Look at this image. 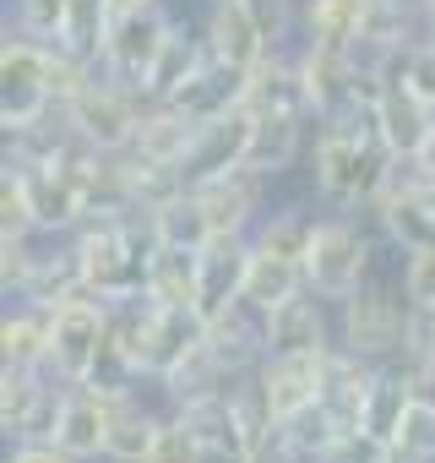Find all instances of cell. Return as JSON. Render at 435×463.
I'll use <instances>...</instances> for the list:
<instances>
[{"mask_svg": "<svg viewBox=\"0 0 435 463\" xmlns=\"http://www.w3.org/2000/svg\"><path fill=\"white\" fill-rule=\"evenodd\" d=\"M310 169H316V191L332 207H343V213L370 207V196L381 191V180L392 169V153L381 147L370 109H348L338 120H321V137L310 147Z\"/></svg>", "mask_w": 435, "mask_h": 463, "instance_id": "6da1fadb", "label": "cell"}, {"mask_svg": "<svg viewBox=\"0 0 435 463\" xmlns=\"http://www.w3.org/2000/svg\"><path fill=\"white\" fill-rule=\"evenodd\" d=\"M71 246H77L88 289H98L109 306L147 295V262L158 251V235H153L147 213H136V207L131 213H98L71 235Z\"/></svg>", "mask_w": 435, "mask_h": 463, "instance_id": "7a4b0ae2", "label": "cell"}, {"mask_svg": "<svg viewBox=\"0 0 435 463\" xmlns=\"http://www.w3.org/2000/svg\"><path fill=\"white\" fill-rule=\"evenodd\" d=\"M408 311H413L408 295L397 300L392 284H365L338 306V344L375 365L403 360L408 354Z\"/></svg>", "mask_w": 435, "mask_h": 463, "instance_id": "3957f363", "label": "cell"}, {"mask_svg": "<svg viewBox=\"0 0 435 463\" xmlns=\"http://www.w3.org/2000/svg\"><path fill=\"white\" fill-rule=\"evenodd\" d=\"M305 284L321 295V300H348L354 289L370 284V241L354 218H321L316 241H310V257H305Z\"/></svg>", "mask_w": 435, "mask_h": 463, "instance_id": "277c9868", "label": "cell"}, {"mask_svg": "<svg viewBox=\"0 0 435 463\" xmlns=\"http://www.w3.org/2000/svg\"><path fill=\"white\" fill-rule=\"evenodd\" d=\"M142 109H147V99H142L136 88L104 77V71L66 104L77 137H82L88 147H98V153H131L136 126H142Z\"/></svg>", "mask_w": 435, "mask_h": 463, "instance_id": "5b68a950", "label": "cell"}, {"mask_svg": "<svg viewBox=\"0 0 435 463\" xmlns=\"http://www.w3.org/2000/svg\"><path fill=\"white\" fill-rule=\"evenodd\" d=\"M109 338V300L98 289L55 306V344H50V376H60L66 387H82L104 354Z\"/></svg>", "mask_w": 435, "mask_h": 463, "instance_id": "8992f818", "label": "cell"}, {"mask_svg": "<svg viewBox=\"0 0 435 463\" xmlns=\"http://www.w3.org/2000/svg\"><path fill=\"white\" fill-rule=\"evenodd\" d=\"M169 33H174V17H169L163 6H147V12H125V17H115L98 71L142 93L147 77H153V61H158L163 44H169ZM142 99H147V93H142Z\"/></svg>", "mask_w": 435, "mask_h": 463, "instance_id": "52a82bcc", "label": "cell"}, {"mask_svg": "<svg viewBox=\"0 0 435 463\" xmlns=\"http://www.w3.org/2000/svg\"><path fill=\"white\" fill-rule=\"evenodd\" d=\"M6 175L23 185L28 196V213L39 229L50 235H77L82 229V196H77V180L60 169V164H33V158H6Z\"/></svg>", "mask_w": 435, "mask_h": 463, "instance_id": "ba28073f", "label": "cell"}, {"mask_svg": "<svg viewBox=\"0 0 435 463\" xmlns=\"http://www.w3.org/2000/svg\"><path fill=\"white\" fill-rule=\"evenodd\" d=\"M251 235H218L196 257V317L218 322L235 300H245V268H251Z\"/></svg>", "mask_w": 435, "mask_h": 463, "instance_id": "9c48e42d", "label": "cell"}, {"mask_svg": "<svg viewBox=\"0 0 435 463\" xmlns=\"http://www.w3.org/2000/svg\"><path fill=\"white\" fill-rule=\"evenodd\" d=\"M174 420L201 441V452H207L212 463H240V458L256 447V436H251V425H245V414H240L235 387H229V392H212V398H196V403H180Z\"/></svg>", "mask_w": 435, "mask_h": 463, "instance_id": "30bf717a", "label": "cell"}, {"mask_svg": "<svg viewBox=\"0 0 435 463\" xmlns=\"http://www.w3.org/2000/svg\"><path fill=\"white\" fill-rule=\"evenodd\" d=\"M256 382H262V398L273 409V425L305 414L321 403V387H327V349L321 354H267L256 365Z\"/></svg>", "mask_w": 435, "mask_h": 463, "instance_id": "8fae6325", "label": "cell"}, {"mask_svg": "<svg viewBox=\"0 0 435 463\" xmlns=\"http://www.w3.org/2000/svg\"><path fill=\"white\" fill-rule=\"evenodd\" d=\"M201 333H207V322L196 317V311H180V306H153L147 300V333H142V382H153V387H163L174 371H180V360L201 344Z\"/></svg>", "mask_w": 435, "mask_h": 463, "instance_id": "7c38bea8", "label": "cell"}, {"mask_svg": "<svg viewBox=\"0 0 435 463\" xmlns=\"http://www.w3.org/2000/svg\"><path fill=\"white\" fill-rule=\"evenodd\" d=\"M370 120H375V137H381V147L392 158H419L430 147V137H435V104H424L408 82H392L375 99Z\"/></svg>", "mask_w": 435, "mask_h": 463, "instance_id": "4fadbf2b", "label": "cell"}, {"mask_svg": "<svg viewBox=\"0 0 435 463\" xmlns=\"http://www.w3.org/2000/svg\"><path fill=\"white\" fill-rule=\"evenodd\" d=\"M381 365L332 344L327 349V387H321V409L332 414V425L348 436V430H365V403H370V387H375Z\"/></svg>", "mask_w": 435, "mask_h": 463, "instance_id": "5bb4252c", "label": "cell"}, {"mask_svg": "<svg viewBox=\"0 0 435 463\" xmlns=\"http://www.w3.org/2000/svg\"><path fill=\"white\" fill-rule=\"evenodd\" d=\"M262 175L251 169H229V175H218V180H201L190 185L207 207V223H212V241L218 235H251V229L262 223Z\"/></svg>", "mask_w": 435, "mask_h": 463, "instance_id": "9a60e30c", "label": "cell"}, {"mask_svg": "<svg viewBox=\"0 0 435 463\" xmlns=\"http://www.w3.org/2000/svg\"><path fill=\"white\" fill-rule=\"evenodd\" d=\"M300 77L310 93V115L316 120H338L348 109H359V77L348 50H327V44H305L300 50Z\"/></svg>", "mask_w": 435, "mask_h": 463, "instance_id": "2e32d148", "label": "cell"}, {"mask_svg": "<svg viewBox=\"0 0 435 463\" xmlns=\"http://www.w3.org/2000/svg\"><path fill=\"white\" fill-rule=\"evenodd\" d=\"M332 322L316 289H300L294 300L267 311V354H321L332 349Z\"/></svg>", "mask_w": 435, "mask_h": 463, "instance_id": "e0dca14e", "label": "cell"}, {"mask_svg": "<svg viewBox=\"0 0 435 463\" xmlns=\"http://www.w3.org/2000/svg\"><path fill=\"white\" fill-rule=\"evenodd\" d=\"M245 77L251 71H235L224 61H212V50H207V61L196 66V77L180 82L163 104H174L180 115H190L196 126L201 120H218V115H235V109H245Z\"/></svg>", "mask_w": 435, "mask_h": 463, "instance_id": "ac0fdd59", "label": "cell"}, {"mask_svg": "<svg viewBox=\"0 0 435 463\" xmlns=\"http://www.w3.org/2000/svg\"><path fill=\"white\" fill-rule=\"evenodd\" d=\"M245 137H251V109L201 120V126H196V142H190V153H185V164H180L185 180L201 185V180H218V175L240 169V158H245Z\"/></svg>", "mask_w": 435, "mask_h": 463, "instance_id": "d6986e66", "label": "cell"}, {"mask_svg": "<svg viewBox=\"0 0 435 463\" xmlns=\"http://www.w3.org/2000/svg\"><path fill=\"white\" fill-rule=\"evenodd\" d=\"M245 109L251 115H273V109L310 115V93H305V77H300V55L267 50L251 66V77H245Z\"/></svg>", "mask_w": 435, "mask_h": 463, "instance_id": "ffe728a7", "label": "cell"}, {"mask_svg": "<svg viewBox=\"0 0 435 463\" xmlns=\"http://www.w3.org/2000/svg\"><path fill=\"white\" fill-rule=\"evenodd\" d=\"M305 120L310 115H289V109H273V115H251V137H245V158L240 169L262 175V180H278L300 147H305Z\"/></svg>", "mask_w": 435, "mask_h": 463, "instance_id": "44dd1931", "label": "cell"}, {"mask_svg": "<svg viewBox=\"0 0 435 463\" xmlns=\"http://www.w3.org/2000/svg\"><path fill=\"white\" fill-rule=\"evenodd\" d=\"M207 50H212V61H224V66H235V71H251L273 44L262 39V28L251 23V12L240 6V0H224V6H212L207 12Z\"/></svg>", "mask_w": 435, "mask_h": 463, "instance_id": "7402d4cb", "label": "cell"}, {"mask_svg": "<svg viewBox=\"0 0 435 463\" xmlns=\"http://www.w3.org/2000/svg\"><path fill=\"white\" fill-rule=\"evenodd\" d=\"M55 441H60L71 458L98 463V458H104V441H109V392H98V387H71Z\"/></svg>", "mask_w": 435, "mask_h": 463, "instance_id": "603a6c76", "label": "cell"}, {"mask_svg": "<svg viewBox=\"0 0 435 463\" xmlns=\"http://www.w3.org/2000/svg\"><path fill=\"white\" fill-rule=\"evenodd\" d=\"M190 142H196V120L180 115V109L163 104V99H147L142 126H136V142H131V158H147V164H185Z\"/></svg>", "mask_w": 435, "mask_h": 463, "instance_id": "cb8c5ba5", "label": "cell"}, {"mask_svg": "<svg viewBox=\"0 0 435 463\" xmlns=\"http://www.w3.org/2000/svg\"><path fill=\"white\" fill-rule=\"evenodd\" d=\"M50 344H55V306L17 300L0 322V360L6 365H44L50 371Z\"/></svg>", "mask_w": 435, "mask_h": 463, "instance_id": "d4e9b609", "label": "cell"}, {"mask_svg": "<svg viewBox=\"0 0 435 463\" xmlns=\"http://www.w3.org/2000/svg\"><path fill=\"white\" fill-rule=\"evenodd\" d=\"M419 398V382H413V360H386L375 387H370V403H365V436H375L381 447L397 436L403 414L413 409Z\"/></svg>", "mask_w": 435, "mask_h": 463, "instance_id": "484cf974", "label": "cell"}, {"mask_svg": "<svg viewBox=\"0 0 435 463\" xmlns=\"http://www.w3.org/2000/svg\"><path fill=\"white\" fill-rule=\"evenodd\" d=\"M158 436V414L142 403V392H109V441L104 458L109 463H142L147 447Z\"/></svg>", "mask_w": 435, "mask_h": 463, "instance_id": "4316f807", "label": "cell"}, {"mask_svg": "<svg viewBox=\"0 0 435 463\" xmlns=\"http://www.w3.org/2000/svg\"><path fill=\"white\" fill-rule=\"evenodd\" d=\"M235 382H245V376H235L224 360H218V349L201 333V344L180 360V371L163 382V392H169V409H180V403H196V398H212V392H229Z\"/></svg>", "mask_w": 435, "mask_h": 463, "instance_id": "83f0119b", "label": "cell"}, {"mask_svg": "<svg viewBox=\"0 0 435 463\" xmlns=\"http://www.w3.org/2000/svg\"><path fill=\"white\" fill-rule=\"evenodd\" d=\"M50 71H55V44L6 28V44H0V82H6V93H50Z\"/></svg>", "mask_w": 435, "mask_h": 463, "instance_id": "f1b7e54d", "label": "cell"}, {"mask_svg": "<svg viewBox=\"0 0 435 463\" xmlns=\"http://www.w3.org/2000/svg\"><path fill=\"white\" fill-rule=\"evenodd\" d=\"M316 229H321V223H316L305 207H278V213H267V218L251 229V246L267 251V257H283V262H300V268H305Z\"/></svg>", "mask_w": 435, "mask_h": 463, "instance_id": "f546056e", "label": "cell"}, {"mask_svg": "<svg viewBox=\"0 0 435 463\" xmlns=\"http://www.w3.org/2000/svg\"><path fill=\"white\" fill-rule=\"evenodd\" d=\"M196 257H201V251L158 246V251H153V262H147V300H153V306L196 311Z\"/></svg>", "mask_w": 435, "mask_h": 463, "instance_id": "4dcf8cb0", "label": "cell"}, {"mask_svg": "<svg viewBox=\"0 0 435 463\" xmlns=\"http://www.w3.org/2000/svg\"><path fill=\"white\" fill-rule=\"evenodd\" d=\"M300 23H305V44L348 50L365 28V0H305Z\"/></svg>", "mask_w": 435, "mask_h": 463, "instance_id": "1f68e13d", "label": "cell"}, {"mask_svg": "<svg viewBox=\"0 0 435 463\" xmlns=\"http://www.w3.org/2000/svg\"><path fill=\"white\" fill-rule=\"evenodd\" d=\"M300 289H310V284H305V268H300V262H283V257L251 251V268H245V300H251V306L273 311V306L294 300Z\"/></svg>", "mask_w": 435, "mask_h": 463, "instance_id": "d6a6232c", "label": "cell"}, {"mask_svg": "<svg viewBox=\"0 0 435 463\" xmlns=\"http://www.w3.org/2000/svg\"><path fill=\"white\" fill-rule=\"evenodd\" d=\"M147 223H153V235H158V246L201 251V246L212 241V223H207V207H201V196H196V191H185L180 202H169V207L147 213Z\"/></svg>", "mask_w": 435, "mask_h": 463, "instance_id": "836d02e7", "label": "cell"}, {"mask_svg": "<svg viewBox=\"0 0 435 463\" xmlns=\"http://www.w3.org/2000/svg\"><path fill=\"white\" fill-rule=\"evenodd\" d=\"M109 28H115V6H109V0H71L60 50L98 66V61H104V44H109Z\"/></svg>", "mask_w": 435, "mask_h": 463, "instance_id": "e575fe53", "label": "cell"}, {"mask_svg": "<svg viewBox=\"0 0 435 463\" xmlns=\"http://www.w3.org/2000/svg\"><path fill=\"white\" fill-rule=\"evenodd\" d=\"M125 180H131V207L136 213H158V207H169L190 191L180 164H147V158H131V153H125Z\"/></svg>", "mask_w": 435, "mask_h": 463, "instance_id": "d590c367", "label": "cell"}, {"mask_svg": "<svg viewBox=\"0 0 435 463\" xmlns=\"http://www.w3.org/2000/svg\"><path fill=\"white\" fill-rule=\"evenodd\" d=\"M207 61V39H190L180 23H174V33H169V44H163V55L153 61V77H147V99H169L180 82H190L196 77V66Z\"/></svg>", "mask_w": 435, "mask_h": 463, "instance_id": "8d00e7d4", "label": "cell"}, {"mask_svg": "<svg viewBox=\"0 0 435 463\" xmlns=\"http://www.w3.org/2000/svg\"><path fill=\"white\" fill-rule=\"evenodd\" d=\"M50 371L44 365H6V371H0V430H17L33 409H39V398L50 392Z\"/></svg>", "mask_w": 435, "mask_h": 463, "instance_id": "74e56055", "label": "cell"}, {"mask_svg": "<svg viewBox=\"0 0 435 463\" xmlns=\"http://www.w3.org/2000/svg\"><path fill=\"white\" fill-rule=\"evenodd\" d=\"M386 463H435V409L413 398V409L403 414L397 436L386 441Z\"/></svg>", "mask_w": 435, "mask_h": 463, "instance_id": "f35d334b", "label": "cell"}, {"mask_svg": "<svg viewBox=\"0 0 435 463\" xmlns=\"http://www.w3.org/2000/svg\"><path fill=\"white\" fill-rule=\"evenodd\" d=\"M278 436H283V441H289V447H294L305 463H316V458H321V452H327V447L343 436V430H338V425H332V414L316 403V409H305V414L283 420V425H278Z\"/></svg>", "mask_w": 435, "mask_h": 463, "instance_id": "ab89813d", "label": "cell"}, {"mask_svg": "<svg viewBox=\"0 0 435 463\" xmlns=\"http://www.w3.org/2000/svg\"><path fill=\"white\" fill-rule=\"evenodd\" d=\"M66 17H71V0H12V28L44 44H60Z\"/></svg>", "mask_w": 435, "mask_h": 463, "instance_id": "60d3db41", "label": "cell"}, {"mask_svg": "<svg viewBox=\"0 0 435 463\" xmlns=\"http://www.w3.org/2000/svg\"><path fill=\"white\" fill-rule=\"evenodd\" d=\"M142 463H212L207 452H201V441L169 414V420H158V436H153V447H147V458Z\"/></svg>", "mask_w": 435, "mask_h": 463, "instance_id": "b9f144b4", "label": "cell"}, {"mask_svg": "<svg viewBox=\"0 0 435 463\" xmlns=\"http://www.w3.org/2000/svg\"><path fill=\"white\" fill-rule=\"evenodd\" d=\"M397 82H408L424 104H435V33H424L419 44L403 50V61H397Z\"/></svg>", "mask_w": 435, "mask_h": 463, "instance_id": "7bdbcfd3", "label": "cell"}, {"mask_svg": "<svg viewBox=\"0 0 435 463\" xmlns=\"http://www.w3.org/2000/svg\"><path fill=\"white\" fill-rule=\"evenodd\" d=\"M33 268H39V251L28 246V235L0 241V289H6V295H23L28 279H33Z\"/></svg>", "mask_w": 435, "mask_h": 463, "instance_id": "ee69618b", "label": "cell"}, {"mask_svg": "<svg viewBox=\"0 0 435 463\" xmlns=\"http://www.w3.org/2000/svg\"><path fill=\"white\" fill-rule=\"evenodd\" d=\"M240 6L251 12V23L262 28V39H267L273 50H283V39H289V28H294V0H240Z\"/></svg>", "mask_w": 435, "mask_h": 463, "instance_id": "f6af8a7d", "label": "cell"}, {"mask_svg": "<svg viewBox=\"0 0 435 463\" xmlns=\"http://www.w3.org/2000/svg\"><path fill=\"white\" fill-rule=\"evenodd\" d=\"M33 213H28V196H23V185L6 175L0 180V241H17V235H33Z\"/></svg>", "mask_w": 435, "mask_h": 463, "instance_id": "bcb514c9", "label": "cell"}, {"mask_svg": "<svg viewBox=\"0 0 435 463\" xmlns=\"http://www.w3.org/2000/svg\"><path fill=\"white\" fill-rule=\"evenodd\" d=\"M403 295H408V306H435V246L413 251L403 262Z\"/></svg>", "mask_w": 435, "mask_h": 463, "instance_id": "7dc6e473", "label": "cell"}, {"mask_svg": "<svg viewBox=\"0 0 435 463\" xmlns=\"http://www.w3.org/2000/svg\"><path fill=\"white\" fill-rule=\"evenodd\" d=\"M316 463H386V447H381L375 436H365V430H348V436H338Z\"/></svg>", "mask_w": 435, "mask_h": 463, "instance_id": "c3c4849f", "label": "cell"}, {"mask_svg": "<svg viewBox=\"0 0 435 463\" xmlns=\"http://www.w3.org/2000/svg\"><path fill=\"white\" fill-rule=\"evenodd\" d=\"M413 365H435V306H413L408 311V354Z\"/></svg>", "mask_w": 435, "mask_h": 463, "instance_id": "681fc988", "label": "cell"}, {"mask_svg": "<svg viewBox=\"0 0 435 463\" xmlns=\"http://www.w3.org/2000/svg\"><path fill=\"white\" fill-rule=\"evenodd\" d=\"M6 463H82V458H71L60 441H17Z\"/></svg>", "mask_w": 435, "mask_h": 463, "instance_id": "f907efd6", "label": "cell"}, {"mask_svg": "<svg viewBox=\"0 0 435 463\" xmlns=\"http://www.w3.org/2000/svg\"><path fill=\"white\" fill-rule=\"evenodd\" d=\"M240 463H305V458H300V452H294V447H289V441H283L278 430H273V436H267L262 447H251V452H245Z\"/></svg>", "mask_w": 435, "mask_h": 463, "instance_id": "816d5d0a", "label": "cell"}, {"mask_svg": "<svg viewBox=\"0 0 435 463\" xmlns=\"http://www.w3.org/2000/svg\"><path fill=\"white\" fill-rule=\"evenodd\" d=\"M413 382H419V403L435 409V365H413Z\"/></svg>", "mask_w": 435, "mask_h": 463, "instance_id": "f5cc1de1", "label": "cell"}, {"mask_svg": "<svg viewBox=\"0 0 435 463\" xmlns=\"http://www.w3.org/2000/svg\"><path fill=\"white\" fill-rule=\"evenodd\" d=\"M413 169H419V180H430V185H435V137H430V147L413 158Z\"/></svg>", "mask_w": 435, "mask_h": 463, "instance_id": "db71d44e", "label": "cell"}, {"mask_svg": "<svg viewBox=\"0 0 435 463\" xmlns=\"http://www.w3.org/2000/svg\"><path fill=\"white\" fill-rule=\"evenodd\" d=\"M115 6V17H125V12H147V6H158V0H109Z\"/></svg>", "mask_w": 435, "mask_h": 463, "instance_id": "11a10c76", "label": "cell"}, {"mask_svg": "<svg viewBox=\"0 0 435 463\" xmlns=\"http://www.w3.org/2000/svg\"><path fill=\"white\" fill-rule=\"evenodd\" d=\"M207 6H224V0H207Z\"/></svg>", "mask_w": 435, "mask_h": 463, "instance_id": "9f6ffc18", "label": "cell"}, {"mask_svg": "<svg viewBox=\"0 0 435 463\" xmlns=\"http://www.w3.org/2000/svg\"><path fill=\"white\" fill-rule=\"evenodd\" d=\"M430 33H435V28H430Z\"/></svg>", "mask_w": 435, "mask_h": 463, "instance_id": "6f0895ef", "label": "cell"}]
</instances>
